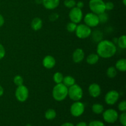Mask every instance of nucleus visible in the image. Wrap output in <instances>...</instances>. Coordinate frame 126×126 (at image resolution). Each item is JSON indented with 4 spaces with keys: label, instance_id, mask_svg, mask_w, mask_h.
Wrapping results in <instances>:
<instances>
[{
    "label": "nucleus",
    "instance_id": "nucleus-32",
    "mask_svg": "<svg viewBox=\"0 0 126 126\" xmlns=\"http://www.w3.org/2000/svg\"><path fill=\"white\" fill-rule=\"evenodd\" d=\"M118 109L121 112H126V102L125 100L121 101L118 105Z\"/></svg>",
    "mask_w": 126,
    "mask_h": 126
},
{
    "label": "nucleus",
    "instance_id": "nucleus-12",
    "mask_svg": "<svg viewBox=\"0 0 126 126\" xmlns=\"http://www.w3.org/2000/svg\"><path fill=\"white\" fill-rule=\"evenodd\" d=\"M88 91L89 94L91 97L94 98H97L100 95L102 89L99 84L97 83H92L89 86Z\"/></svg>",
    "mask_w": 126,
    "mask_h": 126
},
{
    "label": "nucleus",
    "instance_id": "nucleus-27",
    "mask_svg": "<svg viewBox=\"0 0 126 126\" xmlns=\"http://www.w3.org/2000/svg\"><path fill=\"white\" fill-rule=\"evenodd\" d=\"M13 81L14 83L17 86H19L23 84V79L20 75H16V76L14 78Z\"/></svg>",
    "mask_w": 126,
    "mask_h": 126
},
{
    "label": "nucleus",
    "instance_id": "nucleus-5",
    "mask_svg": "<svg viewBox=\"0 0 126 126\" xmlns=\"http://www.w3.org/2000/svg\"><path fill=\"white\" fill-rule=\"evenodd\" d=\"M76 36L79 39H86L91 36L92 33L91 28L86 24H79L77 25L75 30Z\"/></svg>",
    "mask_w": 126,
    "mask_h": 126
},
{
    "label": "nucleus",
    "instance_id": "nucleus-35",
    "mask_svg": "<svg viewBox=\"0 0 126 126\" xmlns=\"http://www.w3.org/2000/svg\"><path fill=\"white\" fill-rule=\"evenodd\" d=\"M59 14H57V13H53L49 16V20H50V21L54 22V21H55L56 20H57L58 18H59Z\"/></svg>",
    "mask_w": 126,
    "mask_h": 126
},
{
    "label": "nucleus",
    "instance_id": "nucleus-21",
    "mask_svg": "<svg viewBox=\"0 0 126 126\" xmlns=\"http://www.w3.org/2000/svg\"><path fill=\"white\" fill-rule=\"evenodd\" d=\"M91 35H92V39L95 42H98L102 40V38H103V34L102 32H101L99 30H95L94 32H92Z\"/></svg>",
    "mask_w": 126,
    "mask_h": 126
},
{
    "label": "nucleus",
    "instance_id": "nucleus-30",
    "mask_svg": "<svg viewBox=\"0 0 126 126\" xmlns=\"http://www.w3.org/2000/svg\"><path fill=\"white\" fill-rule=\"evenodd\" d=\"M119 119V121L121 124L122 126H126V113L123 112L120 116L118 117Z\"/></svg>",
    "mask_w": 126,
    "mask_h": 126
},
{
    "label": "nucleus",
    "instance_id": "nucleus-40",
    "mask_svg": "<svg viewBox=\"0 0 126 126\" xmlns=\"http://www.w3.org/2000/svg\"><path fill=\"white\" fill-rule=\"evenodd\" d=\"M3 94H4V89L3 87L0 85V97L3 95Z\"/></svg>",
    "mask_w": 126,
    "mask_h": 126
},
{
    "label": "nucleus",
    "instance_id": "nucleus-10",
    "mask_svg": "<svg viewBox=\"0 0 126 126\" xmlns=\"http://www.w3.org/2000/svg\"><path fill=\"white\" fill-rule=\"evenodd\" d=\"M84 24L89 27L90 28L97 27L100 23L98 15L92 12H89L84 16Z\"/></svg>",
    "mask_w": 126,
    "mask_h": 126
},
{
    "label": "nucleus",
    "instance_id": "nucleus-1",
    "mask_svg": "<svg viewBox=\"0 0 126 126\" xmlns=\"http://www.w3.org/2000/svg\"><path fill=\"white\" fill-rule=\"evenodd\" d=\"M117 48L115 44L109 40H101L97 46V54L103 59H110L116 54Z\"/></svg>",
    "mask_w": 126,
    "mask_h": 126
},
{
    "label": "nucleus",
    "instance_id": "nucleus-2",
    "mask_svg": "<svg viewBox=\"0 0 126 126\" xmlns=\"http://www.w3.org/2000/svg\"><path fill=\"white\" fill-rule=\"evenodd\" d=\"M52 97L55 100L61 102L68 96V87L63 83L56 84L52 89Z\"/></svg>",
    "mask_w": 126,
    "mask_h": 126
},
{
    "label": "nucleus",
    "instance_id": "nucleus-7",
    "mask_svg": "<svg viewBox=\"0 0 126 126\" xmlns=\"http://www.w3.org/2000/svg\"><path fill=\"white\" fill-rule=\"evenodd\" d=\"M102 114H103V118L105 121L109 124H113L116 122L119 117V114L116 110L111 109V108L103 111Z\"/></svg>",
    "mask_w": 126,
    "mask_h": 126
},
{
    "label": "nucleus",
    "instance_id": "nucleus-13",
    "mask_svg": "<svg viewBox=\"0 0 126 126\" xmlns=\"http://www.w3.org/2000/svg\"><path fill=\"white\" fill-rule=\"evenodd\" d=\"M85 57V54L84 50L81 48H77L73 52L72 55L73 60L76 63H81Z\"/></svg>",
    "mask_w": 126,
    "mask_h": 126
},
{
    "label": "nucleus",
    "instance_id": "nucleus-41",
    "mask_svg": "<svg viewBox=\"0 0 126 126\" xmlns=\"http://www.w3.org/2000/svg\"><path fill=\"white\" fill-rule=\"evenodd\" d=\"M35 2L38 4H41L43 3V0H35Z\"/></svg>",
    "mask_w": 126,
    "mask_h": 126
},
{
    "label": "nucleus",
    "instance_id": "nucleus-18",
    "mask_svg": "<svg viewBox=\"0 0 126 126\" xmlns=\"http://www.w3.org/2000/svg\"><path fill=\"white\" fill-rule=\"evenodd\" d=\"M115 68L117 70L121 72H124L126 70V60L125 59H121L116 62Z\"/></svg>",
    "mask_w": 126,
    "mask_h": 126
},
{
    "label": "nucleus",
    "instance_id": "nucleus-43",
    "mask_svg": "<svg viewBox=\"0 0 126 126\" xmlns=\"http://www.w3.org/2000/svg\"></svg>",
    "mask_w": 126,
    "mask_h": 126
},
{
    "label": "nucleus",
    "instance_id": "nucleus-8",
    "mask_svg": "<svg viewBox=\"0 0 126 126\" xmlns=\"http://www.w3.org/2000/svg\"><path fill=\"white\" fill-rule=\"evenodd\" d=\"M69 18L71 22L75 23H79L83 18V12L81 9L78 8L76 6L71 9L69 12Z\"/></svg>",
    "mask_w": 126,
    "mask_h": 126
},
{
    "label": "nucleus",
    "instance_id": "nucleus-11",
    "mask_svg": "<svg viewBox=\"0 0 126 126\" xmlns=\"http://www.w3.org/2000/svg\"><path fill=\"white\" fill-rule=\"evenodd\" d=\"M119 98V94L115 90L108 91L105 97V102L109 105H113L118 102Z\"/></svg>",
    "mask_w": 126,
    "mask_h": 126
},
{
    "label": "nucleus",
    "instance_id": "nucleus-36",
    "mask_svg": "<svg viewBox=\"0 0 126 126\" xmlns=\"http://www.w3.org/2000/svg\"><path fill=\"white\" fill-rule=\"evenodd\" d=\"M84 2H82V1H78V2H76V7H78V8L79 9H82V7H84Z\"/></svg>",
    "mask_w": 126,
    "mask_h": 126
},
{
    "label": "nucleus",
    "instance_id": "nucleus-34",
    "mask_svg": "<svg viewBox=\"0 0 126 126\" xmlns=\"http://www.w3.org/2000/svg\"><path fill=\"white\" fill-rule=\"evenodd\" d=\"M6 55V50H5L4 47L3 46L2 44L0 43V60L3 59Z\"/></svg>",
    "mask_w": 126,
    "mask_h": 126
},
{
    "label": "nucleus",
    "instance_id": "nucleus-31",
    "mask_svg": "<svg viewBox=\"0 0 126 126\" xmlns=\"http://www.w3.org/2000/svg\"><path fill=\"white\" fill-rule=\"evenodd\" d=\"M87 126H105V125L103 122L100 121L94 120L90 122V123L89 124V125H87Z\"/></svg>",
    "mask_w": 126,
    "mask_h": 126
},
{
    "label": "nucleus",
    "instance_id": "nucleus-15",
    "mask_svg": "<svg viewBox=\"0 0 126 126\" xmlns=\"http://www.w3.org/2000/svg\"><path fill=\"white\" fill-rule=\"evenodd\" d=\"M60 0H43V5L46 9L53 10L59 6Z\"/></svg>",
    "mask_w": 126,
    "mask_h": 126
},
{
    "label": "nucleus",
    "instance_id": "nucleus-33",
    "mask_svg": "<svg viewBox=\"0 0 126 126\" xmlns=\"http://www.w3.org/2000/svg\"><path fill=\"white\" fill-rule=\"evenodd\" d=\"M114 5L111 1H108L105 2V9L106 11H111L114 9Z\"/></svg>",
    "mask_w": 126,
    "mask_h": 126
},
{
    "label": "nucleus",
    "instance_id": "nucleus-29",
    "mask_svg": "<svg viewBox=\"0 0 126 126\" xmlns=\"http://www.w3.org/2000/svg\"><path fill=\"white\" fill-rule=\"evenodd\" d=\"M76 2L75 0H65L64 1V5L66 7L69 9H71L76 6Z\"/></svg>",
    "mask_w": 126,
    "mask_h": 126
},
{
    "label": "nucleus",
    "instance_id": "nucleus-16",
    "mask_svg": "<svg viewBox=\"0 0 126 126\" xmlns=\"http://www.w3.org/2000/svg\"><path fill=\"white\" fill-rule=\"evenodd\" d=\"M43 27V20L39 17L33 18L31 23V27L34 31H38Z\"/></svg>",
    "mask_w": 126,
    "mask_h": 126
},
{
    "label": "nucleus",
    "instance_id": "nucleus-4",
    "mask_svg": "<svg viewBox=\"0 0 126 126\" xmlns=\"http://www.w3.org/2000/svg\"><path fill=\"white\" fill-rule=\"evenodd\" d=\"M89 6L91 12L98 15L105 12V2L103 0H90Z\"/></svg>",
    "mask_w": 126,
    "mask_h": 126
},
{
    "label": "nucleus",
    "instance_id": "nucleus-22",
    "mask_svg": "<svg viewBox=\"0 0 126 126\" xmlns=\"http://www.w3.org/2000/svg\"><path fill=\"white\" fill-rule=\"evenodd\" d=\"M57 116V113L55 110L50 109L47 110L45 113V118L47 120H52L55 119Z\"/></svg>",
    "mask_w": 126,
    "mask_h": 126
},
{
    "label": "nucleus",
    "instance_id": "nucleus-28",
    "mask_svg": "<svg viewBox=\"0 0 126 126\" xmlns=\"http://www.w3.org/2000/svg\"><path fill=\"white\" fill-rule=\"evenodd\" d=\"M76 27H77V24L76 23L72 22H70L66 25V30L69 32H70V33H73V32H75Z\"/></svg>",
    "mask_w": 126,
    "mask_h": 126
},
{
    "label": "nucleus",
    "instance_id": "nucleus-17",
    "mask_svg": "<svg viewBox=\"0 0 126 126\" xmlns=\"http://www.w3.org/2000/svg\"><path fill=\"white\" fill-rule=\"evenodd\" d=\"M99 59L100 57L98 56L97 54H91L87 57L86 62L89 65H93L98 62Z\"/></svg>",
    "mask_w": 126,
    "mask_h": 126
},
{
    "label": "nucleus",
    "instance_id": "nucleus-6",
    "mask_svg": "<svg viewBox=\"0 0 126 126\" xmlns=\"http://www.w3.org/2000/svg\"><path fill=\"white\" fill-rule=\"evenodd\" d=\"M16 99L20 102H24L28 99L29 96V91L27 86L24 85L17 86L15 93Z\"/></svg>",
    "mask_w": 126,
    "mask_h": 126
},
{
    "label": "nucleus",
    "instance_id": "nucleus-3",
    "mask_svg": "<svg viewBox=\"0 0 126 126\" xmlns=\"http://www.w3.org/2000/svg\"><path fill=\"white\" fill-rule=\"evenodd\" d=\"M68 96L74 102L79 101L83 97V90L81 86L75 84L68 87Z\"/></svg>",
    "mask_w": 126,
    "mask_h": 126
},
{
    "label": "nucleus",
    "instance_id": "nucleus-19",
    "mask_svg": "<svg viewBox=\"0 0 126 126\" xmlns=\"http://www.w3.org/2000/svg\"><path fill=\"white\" fill-rule=\"evenodd\" d=\"M75 82H76L75 79L71 76H65V77H63V79L62 81V83L67 87H70V86L76 84Z\"/></svg>",
    "mask_w": 126,
    "mask_h": 126
},
{
    "label": "nucleus",
    "instance_id": "nucleus-24",
    "mask_svg": "<svg viewBox=\"0 0 126 126\" xmlns=\"http://www.w3.org/2000/svg\"><path fill=\"white\" fill-rule=\"evenodd\" d=\"M118 45L121 49H125L126 48V35H121L118 38Z\"/></svg>",
    "mask_w": 126,
    "mask_h": 126
},
{
    "label": "nucleus",
    "instance_id": "nucleus-20",
    "mask_svg": "<svg viewBox=\"0 0 126 126\" xmlns=\"http://www.w3.org/2000/svg\"><path fill=\"white\" fill-rule=\"evenodd\" d=\"M92 110L96 114H100L104 111V107L100 103H94L92 107Z\"/></svg>",
    "mask_w": 126,
    "mask_h": 126
},
{
    "label": "nucleus",
    "instance_id": "nucleus-42",
    "mask_svg": "<svg viewBox=\"0 0 126 126\" xmlns=\"http://www.w3.org/2000/svg\"><path fill=\"white\" fill-rule=\"evenodd\" d=\"M123 4H124V6H126V0H123Z\"/></svg>",
    "mask_w": 126,
    "mask_h": 126
},
{
    "label": "nucleus",
    "instance_id": "nucleus-38",
    "mask_svg": "<svg viewBox=\"0 0 126 126\" xmlns=\"http://www.w3.org/2000/svg\"><path fill=\"white\" fill-rule=\"evenodd\" d=\"M76 126H87V123H85V122L81 121V122H79V123H78V124L76 125Z\"/></svg>",
    "mask_w": 126,
    "mask_h": 126
},
{
    "label": "nucleus",
    "instance_id": "nucleus-23",
    "mask_svg": "<svg viewBox=\"0 0 126 126\" xmlns=\"http://www.w3.org/2000/svg\"><path fill=\"white\" fill-rule=\"evenodd\" d=\"M117 71L116 68H115V66H110L108 68L107 70V75L109 78L113 79L114 78L116 77V76L117 75Z\"/></svg>",
    "mask_w": 126,
    "mask_h": 126
},
{
    "label": "nucleus",
    "instance_id": "nucleus-37",
    "mask_svg": "<svg viewBox=\"0 0 126 126\" xmlns=\"http://www.w3.org/2000/svg\"><path fill=\"white\" fill-rule=\"evenodd\" d=\"M4 24V18L1 14H0V27H2Z\"/></svg>",
    "mask_w": 126,
    "mask_h": 126
},
{
    "label": "nucleus",
    "instance_id": "nucleus-25",
    "mask_svg": "<svg viewBox=\"0 0 126 126\" xmlns=\"http://www.w3.org/2000/svg\"><path fill=\"white\" fill-rule=\"evenodd\" d=\"M63 75L60 72H56L53 76V80L55 84L62 83L63 79Z\"/></svg>",
    "mask_w": 126,
    "mask_h": 126
},
{
    "label": "nucleus",
    "instance_id": "nucleus-39",
    "mask_svg": "<svg viewBox=\"0 0 126 126\" xmlns=\"http://www.w3.org/2000/svg\"><path fill=\"white\" fill-rule=\"evenodd\" d=\"M60 126H75L73 125V124L71 123H63L62 125H61Z\"/></svg>",
    "mask_w": 126,
    "mask_h": 126
},
{
    "label": "nucleus",
    "instance_id": "nucleus-26",
    "mask_svg": "<svg viewBox=\"0 0 126 126\" xmlns=\"http://www.w3.org/2000/svg\"><path fill=\"white\" fill-rule=\"evenodd\" d=\"M98 18H99V22L100 23H105L108 20V15L105 12H103L102 14H100L98 15Z\"/></svg>",
    "mask_w": 126,
    "mask_h": 126
},
{
    "label": "nucleus",
    "instance_id": "nucleus-9",
    "mask_svg": "<svg viewBox=\"0 0 126 126\" xmlns=\"http://www.w3.org/2000/svg\"><path fill=\"white\" fill-rule=\"evenodd\" d=\"M85 111V106L80 101L75 102L70 107V113L74 117H79Z\"/></svg>",
    "mask_w": 126,
    "mask_h": 126
},
{
    "label": "nucleus",
    "instance_id": "nucleus-14",
    "mask_svg": "<svg viewBox=\"0 0 126 126\" xmlns=\"http://www.w3.org/2000/svg\"><path fill=\"white\" fill-rule=\"evenodd\" d=\"M56 60L52 55H46L43 60V65L46 68L52 69L55 66Z\"/></svg>",
    "mask_w": 126,
    "mask_h": 126
}]
</instances>
